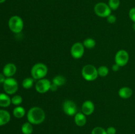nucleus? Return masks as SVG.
<instances>
[{"instance_id":"f257e3e1","label":"nucleus","mask_w":135,"mask_h":134,"mask_svg":"<svg viewBox=\"0 0 135 134\" xmlns=\"http://www.w3.org/2000/svg\"><path fill=\"white\" fill-rule=\"evenodd\" d=\"M26 116L28 122L31 123L32 124L38 125L42 123L45 120L46 114L42 108L39 106H34L29 109Z\"/></svg>"},{"instance_id":"f03ea898","label":"nucleus","mask_w":135,"mask_h":134,"mask_svg":"<svg viewBox=\"0 0 135 134\" xmlns=\"http://www.w3.org/2000/svg\"><path fill=\"white\" fill-rule=\"evenodd\" d=\"M48 72L47 66L42 63H38L34 64L31 68V76L34 80H40L44 78Z\"/></svg>"},{"instance_id":"7ed1b4c3","label":"nucleus","mask_w":135,"mask_h":134,"mask_svg":"<svg viewBox=\"0 0 135 134\" xmlns=\"http://www.w3.org/2000/svg\"><path fill=\"white\" fill-rule=\"evenodd\" d=\"M8 26L12 32L15 34H19L23 30V20L18 15L12 16L8 21Z\"/></svg>"},{"instance_id":"20e7f679","label":"nucleus","mask_w":135,"mask_h":134,"mask_svg":"<svg viewBox=\"0 0 135 134\" xmlns=\"http://www.w3.org/2000/svg\"><path fill=\"white\" fill-rule=\"evenodd\" d=\"M81 74L83 78L86 81H94L98 77V68L92 64H86L84 66L82 69Z\"/></svg>"},{"instance_id":"39448f33","label":"nucleus","mask_w":135,"mask_h":134,"mask_svg":"<svg viewBox=\"0 0 135 134\" xmlns=\"http://www.w3.org/2000/svg\"><path fill=\"white\" fill-rule=\"evenodd\" d=\"M94 13L98 17L102 18H107L112 13V9L109 7L108 4L104 2H99L95 5Z\"/></svg>"},{"instance_id":"423d86ee","label":"nucleus","mask_w":135,"mask_h":134,"mask_svg":"<svg viewBox=\"0 0 135 134\" xmlns=\"http://www.w3.org/2000/svg\"><path fill=\"white\" fill-rule=\"evenodd\" d=\"M3 86L5 93L8 95H13L18 90V84L17 80L13 78H7L3 84Z\"/></svg>"},{"instance_id":"0eeeda50","label":"nucleus","mask_w":135,"mask_h":134,"mask_svg":"<svg viewBox=\"0 0 135 134\" xmlns=\"http://www.w3.org/2000/svg\"><path fill=\"white\" fill-rule=\"evenodd\" d=\"M63 110L67 115L73 116L78 112L77 105L71 100H66L63 104Z\"/></svg>"},{"instance_id":"6e6552de","label":"nucleus","mask_w":135,"mask_h":134,"mask_svg":"<svg viewBox=\"0 0 135 134\" xmlns=\"http://www.w3.org/2000/svg\"><path fill=\"white\" fill-rule=\"evenodd\" d=\"M129 60V55L127 51L121 49L117 52L115 56V61L120 67H123L126 65Z\"/></svg>"},{"instance_id":"1a4fd4ad","label":"nucleus","mask_w":135,"mask_h":134,"mask_svg":"<svg viewBox=\"0 0 135 134\" xmlns=\"http://www.w3.org/2000/svg\"><path fill=\"white\" fill-rule=\"evenodd\" d=\"M84 46L83 43L76 42L74 43L71 48V55L74 59H79L82 58L84 53Z\"/></svg>"},{"instance_id":"9d476101","label":"nucleus","mask_w":135,"mask_h":134,"mask_svg":"<svg viewBox=\"0 0 135 134\" xmlns=\"http://www.w3.org/2000/svg\"><path fill=\"white\" fill-rule=\"evenodd\" d=\"M51 81L46 78H42L38 80L36 83L35 89L39 93H45L50 89Z\"/></svg>"},{"instance_id":"9b49d317","label":"nucleus","mask_w":135,"mask_h":134,"mask_svg":"<svg viewBox=\"0 0 135 134\" xmlns=\"http://www.w3.org/2000/svg\"><path fill=\"white\" fill-rule=\"evenodd\" d=\"M95 109L94 104L91 101H86L83 103L81 106L82 112L86 116L91 115L94 112Z\"/></svg>"},{"instance_id":"f8f14e48","label":"nucleus","mask_w":135,"mask_h":134,"mask_svg":"<svg viewBox=\"0 0 135 134\" xmlns=\"http://www.w3.org/2000/svg\"><path fill=\"white\" fill-rule=\"evenodd\" d=\"M17 72V66L13 63H7L3 68V74L6 78H11Z\"/></svg>"},{"instance_id":"ddd939ff","label":"nucleus","mask_w":135,"mask_h":134,"mask_svg":"<svg viewBox=\"0 0 135 134\" xmlns=\"http://www.w3.org/2000/svg\"><path fill=\"white\" fill-rule=\"evenodd\" d=\"M11 120V114L7 110L0 109V126L6 125Z\"/></svg>"},{"instance_id":"4468645a","label":"nucleus","mask_w":135,"mask_h":134,"mask_svg":"<svg viewBox=\"0 0 135 134\" xmlns=\"http://www.w3.org/2000/svg\"><path fill=\"white\" fill-rule=\"evenodd\" d=\"M11 104V98L7 93H0V107L7 108Z\"/></svg>"},{"instance_id":"2eb2a0df","label":"nucleus","mask_w":135,"mask_h":134,"mask_svg":"<svg viewBox=\"0 0 135 134\" xmlns=\"http://www.w3.org/2000/svg\"><path fill=\"white\" fill-rule=\"evenodd\" d=\"M75 122L76 126L83 127L86 123V117L83 112H77L75 116Z\"/></svg>"},{"instance_id":"dca6fc26","label":"nucleus","mask_w":135,"mask_h":134,"mask_svg":"<svg viewBox=\"0 0 135 134\" xmlns=\"http://www.w3.org/2000/svg\"><path fill=\"white\" fill-rule=\"evenodd\" d=\"M133 90L129 87H123L119 90L118 94L121 98L127 99L133 95Z\"/></svg>"},{"instance_id":"f3484780","label":"nucleus","mask_w":135,"mask_h":134,"mask_svg":"<svg viewBox=\"0 0 135 134\" xmlns=\"http://www.w3.org/2000/svg\"><path fill=\"white\" fill-rule=\"evenodd\" d=\"M13 114L15 118H22L26 114L25 108L21 106H17L13 110Z\"/></svg>"},{"instance_id":"a211bd4d","label":"nucleus","mask_w":135,"mask_h":134,"mask_svg":"<svg viewBox=\"0 0 135 134\" xmlns=\"http://www.w3.org/2000/svg\"><path fill=\"white\" fill-rule=\"evenodd\" d=\"M21 131L23 134H32L33 132L32 124L29 122H25L21 127Z\"/></svg>"},{"instance_id":"6ab92c4d","label":"nucleus","mask_w":135,"mask_h":134,"mask_svg":"<svg viewBox=\"0 0 135 134\" xmlns=\"http://www.w3.org/2000/svg\"><path fill=\"white\" fill-rule=\"evenodd\" d=\"M52 83L55 84L56 85L59 86H62V85H65L66 83V78L63 76L61 75H57V76H55L53 78Z\"/></svg>"},{"instance_id":"aec40b11","label":"nucleus","mask_w":135,"mask_h":134,"mask_svg":"<svg viewBox=\"0 0 135 134\" xmlns=\"http://www.w3.org/2000/svg\"><path fill=\"white\" fill-rule=\"evenodd\" d=\"M34 78H26L24 79L22 82V86L24 89H29L34 85Z\"/></svg>"},{"instance_id":"412c9836","label":"nucleus","mask_w":135,"mask_h":134,"mask_svg":"<svg viewBox=\"0 0 135 134\" xmlns=\"http://www.w3.org/2000/svg\"><path fill=\"white\" fill-rule=\"evenodd\" d=\"M83 43L84 45V47L87 49H92L96 46V41L90 38H86V39H84Z\"/></svg>"},{"instance_id":"4be33fe9","label":"nucleus","mask_w":135,"mask_h":134,"mask_svg":"<svg viewBox=\"0 0 135 134\" xmlns=\"http://www.w3.org/2000/svg\"><path fill=\"white\" fill-rule=\"evenodd\" d=\"M98 76L101 77H105L109 74V68L106 66H101L98 68Z\"/></svg>"},{"instance_id":"5701e85b","label":"nucleus","mask_w":135,"mask_h":134,"mask_svg":"<svg viewBox=\"0 0 135 134\" xmlns=\"http://www.w3.org/2000/svg\"><path fill=\"white\" fill-rule=\"evenodd\" d=\"M121 1L120 0H109L108 1V5L112 10L115 11L119 7Z\"/></svg>"},{"instance_id":"b1692460","label":"nucleus","mask_w":135,"mask_h":134,"mask_svg":"<svg viewBox=\"0 0 135 134\" xmlns=\"http://www.w3.org/2000/svg\"><path fill=\"white\" fill-rule=\"evenodd\" d=\"M22 102V97L19 95H15L11 98V104L15 106H20Z\"/></svg>"},{"instance_id":"393cba45","label":"nucleus","mask_w":135,"mask_h":134,"mask_svg":"<svg viewBox=\"0 0 135 134\" xmlns=\"http://www.w3.org/2000/svg\"><path fill=\"white\" fill-rule=\"evenodd\" d=\"M92 134H107L106 130L102 127H96L92 130Z\"/></svg>"},{"instance_id":"a878e982","label":"nucleus","mask_w":135,"mask_h":134,"mask_svg":"<svg viewBox=\"0 0 135 134\" xmlns=\"http://www.w3.org/2000/svg\"><path fill=\"white\" fill-rule=\"evenodd\" d=\"M129 16L130 19L135 23V7H133L130 9L129 12Z\"/></svg>"},{"instance_id":"bb28decb","label":"nucleus","mask_w":135,"mask_h":134,"mask_svg":"<svg viewBox=\"0 0 135 134\" xmlns=\"http://www.w3.org/2000/svg\"><path fill=\"white\" fill-rule=\"evenodd\" d=\"M116 20H117V18L113 14H111L110 15H109L107 17V21L109 24H114L116 22Z\"/></svg>"},{"instance_id":"cd10ccee","label":"nucleus","mask_w":135,"mask_h":134,"mask_svg":"<svg viewBox=\"0 0 135 134\" xmlns=\"http://www.w3.org/2000/svg\"><path fill=\"white\" fill-rule=\"evenodd\" d=\"M107 134H115L116 133V129L114 127H109L106 130Z\"/></svg>"},{"instance_id":"c85d7f7f","label":"nucleus","mask_w":135,"mask_h":134,"mask_svg":"<svg viewBox=\"0 0 135 134\" xmlns=\"http://www.w3.org/2000/svg\"><path fill=\"white\" fill-rule=\"evenodd\" d=\"M57 88H58L57 85H56L55 84H54V83H52V84H51V86H50V90H51V91H56L57 90Z\"/></svg>"},{"instance_id":"c756f323","label":"nucleus","mask_w":135,"mask_h":134,"mask_svg":"<svg viewBox=\"0 0 135 134\" xmlns=\"http://www.w3.org/2000/svg\"><path fill=\"white\" fill-rule=\"evenodd\" d=\"M7 78L3 73H0V84H3Z\"/></svg>"},{"instance_id":"7c9ffc66","label":"nucleus","mask_w":135,"mask_h":134,"mask_svg":"<svg viewBox=\"0 0 135 134\" xmlns=\"http://www.w3.org/2000/svg\"><path fill=\"white\" fill-rule=\"evenodd\" d=\"M119 69H120V66L118 65V64H116V63L112 66V70L114 71V72H117V71L119 70Z\"/></svg>"},{"instance_id":"2f4dec72","label":"nucleus","mask_w":135,"mask_h":134,"mask_svg":"<svg viewBox=\"0 0 135 134\" xmlns=\"http://www.w3.org/2000/svg\"><path fill=\"white\" fill-rule=\"evenodd\" d=\"M133 29L135 31V23H133Z\"/></svg>"},{"instance_id":"473e14b6","label":"nucleus","mask_w":135,"mask_h":134,"mask_svg":"<svg viewBox=\"0 0 135 134\" xmlns=\"http://www.w3.org/2000/svg\"><path fill=\"white\" fill-rule=\"evenodd\" d=\"M5 1H6V0H0V3H3L5 2Z\"/></svg>"}]
</instances>
